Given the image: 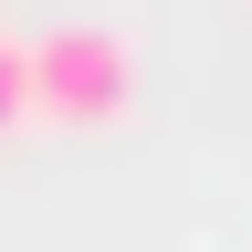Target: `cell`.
Segmentation results:
<instances>
[{
  "instance_id": "obj_2",
  "label": "cell",
  "mask_w": 252,
  "mask_h": 252,
  "mask_svg": "<svg viewBox=\"0 0 252 252\" xmlns=\"http://www.w3.org/2000/svg\"><path fill=\"white\" fill-rule=\"evenodd\" d=\"M11 116H32V42L0 32V126H11Z\"/></svg>"
},
{
  "instance_id": "obj_1",
  "label": "cell",
  "mask_w": 252,
  "mask_h": 252,
  "mask_svg": "<svg viewBox=\"0 0 252 252\" xmlns=\"http://www.w3.org/2000/svg\"><path fill=\"white\" fill-rule=\"evenodd\" d=\"M126 94H137L126 32L63 21V32L32 42V116H53V126H105V116H126Z\"/></svg>"
}]
</instances>
